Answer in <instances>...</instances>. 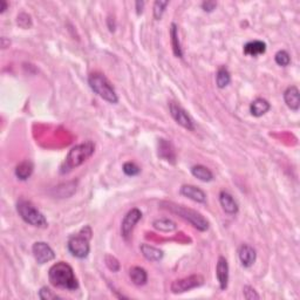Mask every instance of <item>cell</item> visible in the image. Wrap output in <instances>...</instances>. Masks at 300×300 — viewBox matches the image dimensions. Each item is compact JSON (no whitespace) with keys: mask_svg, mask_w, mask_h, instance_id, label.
I'll return each instance as SVG.
<instances>
[{"mask_svg":"<svg viewBox=\"0 0 300 300\" xmlns=\"http://www.w3.org/2000/svg\"><path fill=\"white\" fill-rule=\"evenodd\" d=\"M48 278L54 287L64 288L68 291H75L79 288V282L71 265L65 262L54 264L48 271Z\"/></svg>","mask_w":300,"mask_h":300,"instance_id":"1","label":"cell"},{"mask_svg":"<svg viewBox=\"0 0 300 300\" xmlns=\"http://www.w3.org/2000/svg\"><path fill=\"white\" fill-rule=\"evenodd\" d=\"M88 84H89L91 90L98 94L100 98L106 100L109 104H118V94L114 89L111 82L106 78L104 74L91 73L88 78Z\"/></svg>","mask_w":300,"mask_h":300,"instance_id":"2","label":"cell"},{"mask_svg":"<svg viewBox=\"0 0 300 300\" xmlns=\"http://www.w3.org/2000/svg\"><path fill=\"white\" fill-rule=\"evenodd\" d=\"M162 205H165V209L169 210L170 212L176 213L179 217H182L183 219L188 221L191 225H194L196 229H198L199 231H207L209 229V222L207 218H204L201 213L197 212L196 210L189 209V208H185L183 205H177L175 203H168L163 202Z\"/></svg>","mask_w":300,"mask_h":300,"instance_id":"3","label":"cell"},{"mask_svg":"<svg viewBox=\"0 0 300 300\" xmlns=\"http://www.w3.org/2000/svg\"><path fill=\"white\" fill-rule=\"evenodd\" d=\"M94 150H95V145L91 141H87L85 143L72 148L70 153H68L67 157H66V161L64 163L65 167L62 168V173L72 170L73 168H76L82 163H85L93 155Z\"/></svg>","mask_w":300,"mask_h":300,"instance_id":"4","label":"cell"},{"mask_svg":"<svg viewBox=\"0 0 300 300\" xmlns=\"http://www.w3.org/2000/svg\"><path fill=\"white\" fill-rule=\"evenodd\" d=\"M91 238V229L89 227H86L80 231L79 233L72 236L68 241V250L76 258H86L89 253L90 245L89 241Z\"/></svg>","mask_w":300,"mask_h":300,"instance_id":"5","label":"cell"},{"mask_svg":"<svg viewBox=\"0 0 300 300\" xmlns=\"http://www.w3.org/2000/svg\"><path fill=\"white\" fill-rule=\"evenodd\" d=\"M17 210H18L20 217L32 227L42 229L47 228V221H46L45 216L31 202L21 199L17 204Z\"/></svg>","mask_w":300,"mask_h":300,"instance_id":"6","label":"cell"},{"mask_svg":"<svg viewBox=\"0 0 300 300\" xmlns=\"http://www.w3.org/2000/svg\"><path fill=\"white\" fill-rule=\"evenodd\" d=\"M204 282V278L199 274H194V276L187 277V278L183 279H177L171 284V292L178 294V293H184L187 291L193 290V288L199 287Z\"/></svg>","mask_w":300,"mask_h":300,"instance_id":"7","label":"cell"},{"mask_svg":"<svg viewBox=\"0 0 300 300\" xmlns=\"http://www.w3.org/2000/svg\"><path fill=\"white\" fill-rule=\"evenodd\" d=\"M33 256L38 264H46V263L53 261L55 258V253L52 250V247L44 242H36L34 243L33 247Z\"/></svg>","mask_w":300,"mask_h":300,"instance_id":"8","label":"cell"},{"mask_svg":"<svg viewBox=\"0 0 300 300\" xmlns=\"http://www.w3.org/2000/svg\"><path fill=\"white\" fill-rule=\"evenodd\" d=\"M169 109H170V114H171V116H173V119L175 120L179 125H182L183 128H185V129H188V130L195 129L193 120L190 119V116L188 115L187 111L183 109L181 106L175 104V102H170Z\"/></svg>","mask_w":300,"mask_h":300,"instance_id":"9","label":"cell"},{"mask_svg":"<svg viewBox=\"0 0 300 300\" xmlns=\"http://www.w3.org/2000/svg\"><path fill=\"white\" fill-rule=\"evenodd\" d=\"M141 218H142V212L139 209H136V208L135 209H131L129 212L124 216L121 224V232L122 236H124L125 239L129 238L134 228H135V225L139 223Z\"/></svg>","mask_w":300,"mask_h":300,"instance_id":"10","label":"cell"},{"mask_svg":"<svg viewBox=\"0 0 300 300\" xmlns=\"http://www.w3.org/2000/svg\"><path fill=\"white\" fill-rule=\"evenodd\" d=\"M216 276L217 279H218L221 290H225V288L228 287L229 282V264L227 259L222 256L219 257L218 262H217Z\"/></svg>","mask_w":300,"mask_h":300,"instance_id":"11","label":"cell"},{"mask_svg":"<svg viewBox=\"0 0 300 300\" xmlns=\"http://www.w3.org/2000/svg\"><path fill=\"white\" fill-rule=\"evenodd\" d=\"M238 256H239V261H241L242 265L244 267L252 266V265L255 264L257 258L256 250L247 244H243L242 247H239Z\"/></svg>","mask_w":300,"mask_h":300,"instance_id":"12","label":"cell"},{"mask_svg":"<svg viewBox=\"0 0 300 300\" xmlns=\"http://www.w3.org/2000/svg\"><path fill=\"white\" fill-rule=\"evenodd\" d=\"M219 203H221L223 210L229 215H235L238 212V204H237L235 198L227 191H222L219 194Z\"/></svg>","mask_w":300,"mask_h":300,"instance_id":"13","label":"cell"},{"mask_svg":"<svg viewBox=\"0 0 300 300\" xmlns=\"http://www.w3.org/2000/svg\"><path fill=\"white\" fill-rule=\"evenodd\" d=\"M181 194L183 196L198 203H204L207 201V195L204 194V191L195 187V185H183L181 188Z\"/></svg>","mask_w":300,"mask_h":300,"instance_id":"14","label":"cell"},{"mask_svg":"<svg viewBox=\"0 0 300 300\" xmlns=\"http://www.w3.org/2000/svg\"><path fill=\"white\" fill-rule=\"evenodd\" d=\"M285 104L290 109L298 110L300 106V98H299V89L296 86H291L288 87L284 93Z\"/></svg>","mask_w":300,"mask_h":300,"instance_id":"15","label":"cell"},{"mask_svg":"<svg viewBox=\"0 0 300 300\" xmlns=\"http://www.w3.org/2000/svg\"><path fill=\"white\" fill-rule=\"evenodd\" d=\"M266 51V44L264 41H250L244 46V54L248 56H258L261 54H264Z\"/></svg>","mask_w":300,"mask_h":300,"instance_id":"16","label":"cell"},{"mask_svg":"<svg viewBox=\"0 0 300 300\" xmlns=\"http://www.w3.org/2000/svg\"><path fill=\"white\" fill-rule=\"evenodd\" d=\"M271 105L268 104L265 99L258 98L256 99L255 101H252V104L250 106V111L253 116L256 118H261V116L266 114L268 110H270Z\"/></svg>","mask_w":300,"mask_h":300,"instance_id":"17","label":"cell"},{"mask_svg":"<svg viewBox=\"0 0 300 300\" xmlns=\"http://www.w3.org/2000/svg\"><path fill=\"white\" fill-rule=\"evenodd\" d=\"M141 252L150 262H159L163 258V251L148 244L141 245Z\"/></svg>","mask_w":300,"mask_h":300,"instance_id":"18","label":"cell"},{"mask_svg":"<svg viewBox=\"0 0 300 300\" xmlns=\"http://www.w3.org/2000/svg\"><path fill=\"white\" fill-rule=\"evenodd\" d=\"M129 277L131 282L137 286H142L148 281V274L145 272L144 268L140 266H134L129 270Z\"/></svg>","mask_w":300,"mask_h":300,"instance_id":"19","label":"cell"},{"mask_svg":"<svg viewBox=\"0 0 300 300\" xmlns=\"http://www.w3.org/2000/svg\"><path fill=\"white\" fill-rule=\"evenodd\" d=\"M191 174L196 177V178L201 179L203 182H210L212 181L213 175L212 173L204 165H195L191 168Z\"/></svg>","mask_w":300,"mask_h":300,"instance_id":"20","label":"cell"},{"mask_svg":"<svg viewBox=\"0 0 300 300\" xmlns=\"http://www.w3.org/2000/svg\"><path fill=\"white\" fill-rule=\"evenodd\" d=\"M32 173H33V163L30 161L21 162L16 169V175L19 179H21V181L27 179L28 177L32 175Z\"/></svg>","mask_w":300,"mask_h":300,"instance_id":"21","label":"cell"},{"mask_svg":"<svg viewBox=\"0 0 300 300\" xmlns=\"http://www.w3.org/2000/svg\"><path fill=\"white\" fill-rule=\"evenodd\" d=\"M170 36H171V44H173V50L174 54L177 56V58H182L183 52L181 45H179V40H178V31H177L176 24H171L170 28Z\"/></svg>","mask_w":300,"mask_h":300,"instance_id":"22","label":"cell"},{"mask_svg":"<svg viewBox=\"0 0 300 300\" xmlns=\"http://www.w3.org/2000/svg\"><path fill=\"white\" fill-rule=\"evenodd\" d=\"M153 225L156 230L163 231V232H171V231L176 230V228H177L176 223L168 218L156 219V221H154Z\"/></svg>","mask_w":300,"mask_h":300,"instance_id":"23","label":"cell"},{"mask_svg":"<svg viewBox=\"0 0 300 300\" xmlns=\"http://www.w3.org/2000/svg\"><path fill=\"white\" fill-rule=\"evenodd\" d=\"M230 81H231V76L227 68L225 67L219 68L216 75L217 86H218L219 88H225L229 84H230Z\"/></svg>","mask_w":300,"mask_h":300,"instance_id":"24","label":"cell"},{"mask_svg":"<svg viewBox=\"0 0 300 300\" xmlns=\"http://www.w3.org/2000/svg\"><path fill=\"white\" fill-rule=\"evenodd\" d=\"M274 60H276L277 65L282 66V67H286L291 62L290 54H288L286 51H279V52H277Z\"/></svg>","mask_w":300,"mask_h":300,"instance_id":"25","label":"cell"},{"mask_svg":"<svg viewBox=\"0 0 300 300\" xmlns=\"http://www.w3.org/2000/svg\"><path fill=\"white\" fill-rule=\"evenodd\" d=\"M169 5V1H156L154 5V17L156 20H159L163 16L165 7Z\"/></svg>","mask_w":300,"mask_h":300,"instance_id":"26","label":"cell"},{"mask_svg":"<svg viewBox=\"0 0 300 300\" xmlns=\"http://www.w3.org/2000/svg\"><path fill=\"white\" fill-rule=\"evenodd\" d=\"M140 171H141L140 167L134 163V162H127V163L124 164V173L125 174V175L136 176V175H139Z\"/></svg>","mask_w":300,"mask_h":300,"instance_id":"27","label":"cell"},{"mask_svg":"<svg viewBox=\"0 0 300 300\" xmlns=\"http://www.w3.org/2000/svg\"><path fill=\"white\" fill-rule=\"evenodd\" d=\"M243 294H244V298L248 299V300L261 298L259 294L255 291V288L251 286H244V288H243Z\"/></svg>","mask_w":300,"mask_h":300,"instance_id":"28","label":"cell"},{"mask_svg":"<svg viewBox=\"0 0 300 300\" xmlns=\"http://www.w3.org/2000/svg\"><path fill=\"white\" fill-rule=\"evenodd\" d=\"M39 297L41 299H44V300H50V299H58L59 297L56 296V294H54L52 291L50 290V288H47V287H42L41 290L39 291Z\"/></svg>","mask_w":300,"mask_h":300,"instance_id":"29","label":"cell"},{"mask_svg":"<svg viewBox=\"0 0 300 300\" xmlns=\"http://www.w3.org/2000/svg\"><path fill=\"white\" fill-rule=\"evenodd\" d=\"M106 264H107V266L109 267V270L113 271V272L119 271L120 264H119V262L116 261V258H114V257H111V256L106 257Z\"/></svg>","mask_w":300,"mask_h":300,"instance_id":"30","label":"cell"},{"mask_svg":"<svg viewBox=\"0 0 300 300\" xmlns=\"http://www.w3.org/2000/svg\"><path fill=\"white\" fill-rule=\"evenodd\" d=\"M217 6V4L215 1H204L202 4V7L204 8V11H207V12H212L213 10H215Z\"/></svg>","mask_w":300,"mask_h":300,"instance_id":"31","label":"cell"},{"mask_svg":"<svg viewBox=\"0 0 300 300\" xmlns=\"http://www.w3.org/2000/svg\"><path fill=\"white\" fill-rule=\"evenodd\" d=\"M143 6H144V2H143V1H137V2H136L137 14L142 13V10H143Z\"/></svg>","mask_w":300,"mask_h":300,"instance_id":"32","label":"cell"},{"mask_svg":"<svg viewBox=\"0 0 300 300\" xmlns=\"http://www.w3.org/2000/svg\"><path fill=\"white\" fill-rule=\"evenodd\" d=\"M7 7V2L6 1H1V8H0V12H5V10H6Z\"/></svg>","mask_w":300,"mask_h":300,"instance_id":"33","label":"cell"}]
</instances>
